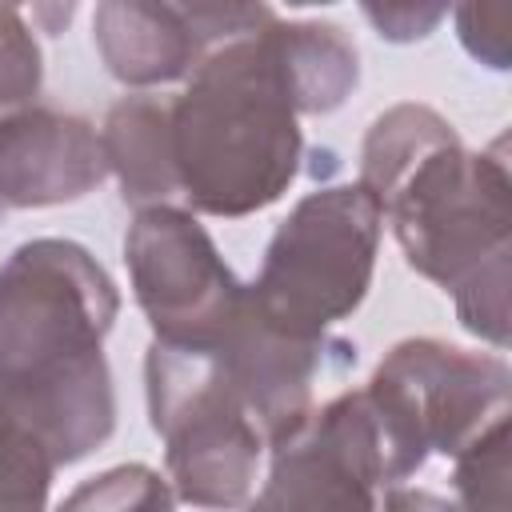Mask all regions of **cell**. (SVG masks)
Wrapping results in <instances>:
<instances>
[{
	"mask_svg": "<svg viewBox=\"0 0 512 512\" xmlns=\"http://www.w3.org/2000/svg\"><path fill=\"white\" fill-rule=\"evenodd\" d=\"M404 248V260L448 288L460 324L508 348L512 280V176L504 140L468 152L428 104H396L372 120L360 180Z\"/></svg>",
	"mask_w": 512,
	"mask_h": 512,
	"instance_id": "obj_1",
	"label": "cell"
},
{
	"mask_svg": "<svg viewBox=\"0 0 512 512\" xmlns=\"http://www.w3.org/2000/svg\"><path fill=\"white\" fill-rule=\"evenodd\" d=\"M116 312V284L84 244L44 236L0 264V416L28 428L56 468L116 428L104 360Z\"/></svg>",
	"mask_w": 512,
	"mask_h": 512,
	"instance_id": "obj_2",
	"label": "cell"
},
{
	"mask_svg": "<svg viewBox=\"0 0 512 512\" xmlns=\"http://www.w3.org/2000/svg\"><path fill=\"white\" fill-rule=\"evenodd\" d=\"M296 116L268 24L212 48L168 104L176 192L208 216L276 204L300 168Z\"/></svg>",
	"mask_w": 512,
	"mask_h": 512,
	"instance_id": "obj_3",
	"label": "cell"
},
{
	"mask_svg": "<svg viewBox=\"0 0 512 512\" xmlns=\"http://www.w3.org/2000/svg\"><path fill=\"white\" fill-rule=\"evenodd\" d=\"M380 204L360 184L308 192L276 228L252 308L292 340H328L324 332L352 316L372 288L380 248Z\"/></svg>",
	"mask_w": 512,
	"mask_h": 512,
	"instance_id": "obj_4",
	"label": "cell"
},
{
	"mask_svg": "<svg viewBox=\"0 0 512 512\" xmlns=\"http://www.w3.org/2000/svg\"><path fill=\"white\" fill-rule=\"evenodd\" d=\"M512 372L500 356L432 336L400 340L372 372L364 400L380 436L388 484L412 476L428 452L460 456L508 420Z\"/></svg>",
	"mask_w": 512,
	"mask_h": 512,
	"instance_id": "obj_5",
	"label": "cell"
},
{
	"mask_svg": "<svg viewBox=\"0 0 512 512\" xmlns=\"http://www.w3.org/2000/svg\"><path fill=\"white\" fill-rule=\"evenodd\" d=\"M144 380L172 496L212 512L240 508L252 492L264 436L220 352L152 340Z\"/></svg>",
	"mask_w": 512,
	"mask_h": 512,
	"instance_id": "obj_6",
	"label": "cell"
},
{
	"mask_svg": "<svg viewBox=\"0 0 512 512\" xmlns=\"http://www.w3.org/2000/svg\"><path fill=\"white\" fill-rule=\"evenodd\" d=\"M124 260L152 340L216 348L244 308L248 284L216 252L200 220L172 204L140 208L124 236Z\"/></svg>",
	"mask_w": 512,
	"mask_h": 512,
	"instance_id": "obj_7",
	"label": "cell"
},
{
	"mask_svg": "<svg viewBox=\"0 0 512 512\" xmlns=\"http://www.w3.org/2000/svg\"><path fill=\"white\" fill-rule=\"evenodd\" d=\"M388 484L364 392H344L272 448V472L244 512H380Z\"/></svg>",
	"mask_w": 512,
	"mask_h": 512,
	"instance_id": "obj_8",
	"label": "cell"
},
{
	"mask_svg": "<svg viewBox=\"0 0 512 512\" xmlns=\"http://www.w3.org/2000/svg\"><path fill=\"white\" fill-rule=\"evenodd\" d=\"M108 176L100 132L72 112L12 108L0 116V208H52Z\"/></svg>",
	"mask_w": 512,
	"mask_h": 512,
	"instance_id": "obj_9",
	"label": "cell"
},
{
	"mask_svg": "<svg viewBox=\"0 0 512 512\" xmlns=\"http://www.w3.org/2000/svg\"><path fill=\"white\" fill-rule=\"evenodd\" d=\"M324 348L328 340H292L276 332L252 308V296H244L240 316L216 344L268 448L288 440L312 416V380L324 364Z\"/></svg>",
	"mask_w": 512,
	"mask_h": 512,
	"instance_id": "obj_10",
	"label": "cell"
},
{
	"mask_svg": "<svg viewBox=\"0 0 512 512\" xmlns=\"http://www.w3.org/2000/svg\"><path fill=\"white\" fill-rule=\"evenodd\" d=\"M92 36L108 72L132 88L184 80L212 52L188 4L104 0L96 4Z\"/></svg>",
	"mask_w": 512,
	"mask_h": 512,
	"instance_id": "obj_11",
	"label": "cell"
},
{
	"mask_svg": "<svg viewBox=\"0 0 512 512\" xmlns=\"http://www.w3.org/2000/svg\"><path fill=\"white\" fill-rule=\"evenodd\" d=\"M100 148H104L108 172H116L124 200L136 204V212L164 204L176 192L168 104L152 96H124L104 116Z\"/></svg>",
	"mask_w": 512,
	"mask_h": 512,
	"instance_id": "obj_12",
	"label": "cell"
},
{
	"mask_svg": "<svg viewBox=\"0 0 512 512\" xmlns=\"http://www.w3.org/2000/svg\"><path fill=\"white\" fill-rule=\"evenodd\" d=\"M272 48L280 56L284 80L292 88L296 112H332L344 104V96L360 80L356 44L336 28L320 20H272L268 24Z\"/></svg>",
	"mask_w": 512,
	"mask_h": 512,
	"instance_id": "obj_13",
	"label": "cell"
},
{
	"mask_svg": "<svg viewBox=\"0 0 512 512\" xmlns=\"http://www.w3.org/2000/svg\"><path fill=\"white\" fill-rule=\"evenodd\" d=\"M168 480L148 464H116L64 496L56 512H176Z\"/></svg>",
	"mask_w": 512,
	"mask_h": 512,
	"instance_id": "obj_14",
	"label": "cell"
},
{
	"mask_svg": "<svg viewBox=\"0 0 512 512\" xmlns=\"http://www.w3.org/2000/svg\"><path fill=\"white\" fill-rule=\"evenodd\" d=\"M52 472L48 448L28 428L0 416V512H44Z\"/></svg>",
	"mask_w": 512,
	"mask_h": 512,
	"instance_id": "obj_15",
	"label": "cell"
},
{
	"mask_svg": "<svg viewBox=\"0 0 512 512\" xmlns=\"http://www.w3.org/2000/svg\"><path fill=\"white\" fill-rule=\"evenodd\" d=\"M460 512H512L508 500V420L484 432L472 448L456 456Z\"/></svg>",
	"mask_w": 512,
	"mask_h": 512,
	"instance_id": "obj_16",
	"label": "cell"
},
{
	"mask_svg": "<svg viewBox=\"0 0 512 512\" xmlns=\"http://www.w3.org/2000/svg\"><path fill=\"white\" fill-rule=\"evenodd\" d=\"M44 76L40 48L24 24V12L12 4H0V112L20 108L36 96Z\"/></svg>",
	"mask_w": 512,
	"mask_h": 512,
	"instance_id": "obj_17",
	"label": "cell"
},
{
	"mask_svg": "<svg viewBox=\"0 0 512 512\" xmlns=\"http://www.w3.org/2000/svg\"><path fill=\"white\" fill-rule=\"evenodd\" d=\"M508 24H512V8L508 4H464L456 8V28H460V44L488 68L504 72L512 60V40H508Z\"/></svg>",
	"mask_w": 512,
	"mask_h": 512,
	"instance_id": "obj_18",
	"label": "cell"
},
{
	"mask_svg": "<svg viewBox=\"0 0 512 512\" xmlns=\"http://www.w3.org/2000/svg\"><path fill=\"white\" fill-rule=\"evenodd\" d=\"M364 16L376 24V32L384 40H396V44H408V40H420L428 36L444 16L448 8L444 4H364Z\"/></svg>",
	"mask_w": 512,
	"mask_h": 512,
	"instance_id": "obj_19",
	"label": "cell"
},
{
	"mask_svg": "<svg viewBox=\"0 0 512 512\" xmlns=\"http://www.w3.org/2000/svg\"><path fill=\"white\" fill-rule=\"evenodd\" d=\"M380 512H460V508H456V504H448V500H444V496H436V492L388 484Z\"/></svg>",
	"mask_w": 512,
	"mask_h": 512,
	"instance_id": "obj_20",
	"label": "cell"
}]
</instances>
